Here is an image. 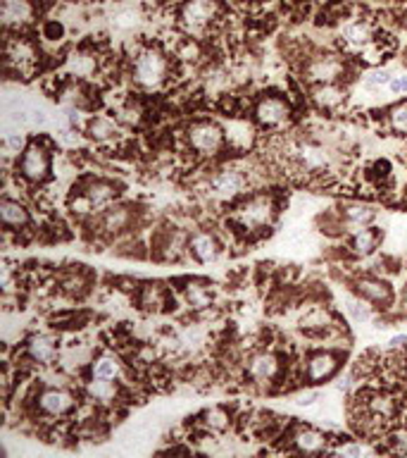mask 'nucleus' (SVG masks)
<instances>
[{"label": "nucleus", "mask_w": 407, "mask_h": 458, "mask_svg": "<svg viewBox=\"0 0 407 458\" xmlns=\"http://www.w3.org/2000/svg\"><path fill=\"white\" fill-rule=\"evenodd\" d=\"M343 72L341 60L334 55H326V57H317L315 62L310 65L308 75L312 82H319V84H334Z\"/></svg>", "instance_id": "obj_22"}, {"label": "nucleus", "mask_w": 407, "mask_h": 458, "mask_svg": "<svg viewBox=\"0 0 407 458\" xmlns=\"http://www.w3.org/2000/svg\"><path fill=\"white\" fill-rule=\"evenodd\" d=\"M374 210L369 205H348L343 210V227H348L350 231H357L362 227H369L374 220Z\"/></svg>", "instance_id": "obj_24"}, {"label": "nucleus", "mask_w": 407, "mask_h": 458, "mask_svg": "<svg viewBox=\"0 0 407 458\" xmlns=\"http://www.w3.org/2000/svg\"><path fill=\"white\" fill-rule=\"evenodd\" d=\"M24 354L29 356V361H34L36 365H52L57 361V339L52 334H31L26 339Z\"/></svg>", "instance_id": "obj_14"}, {"label": "nucleus", "mask_w": 407, "mask_h": 458, "mask_svg": "<svg viewBox=\"0 0 407 458\" xmlns=\"http://www.w3.org/2000/svg\"><path fill=\"white\" fill-rule=\"evenodd\" d=\"M31 12H34V10H31L29 0H5L3 3V19L8 26L29 22Z\"/></svg>", "instance_id": "obj_27"}, {"label": "nucleus", "mask_w": 407, "mask_h": 458, "mask_svg": "<svg viewBox=\"0 0 407 458\" xmlns=\"http://www.w3.org/2000/svg\"><path fill=\"white\" fill-rule=\"evenodd\" d=\"M315 399H317L315 392H312V394H303V397H298V401H295V403H298L300 408H303V406H312V403H315Z\"/></svg>", "instance_id": "obj_41"}, {"label": "nucleus", "mask_w": 407, "mask_h": 458, "mask_svg": "<svg viewBox=\"0 0 407 458\" xmlns=\"http://www.w3.org/2000/svg\"><path fill=\"white\" fill-rule=\"evenodd\" d=\"M50 151L46 149L43 144L39 141H31L26 144V149L19 153V160H17V172L24 182L29 184H43L46 179L50 177Z\"/></svg>", "instance_id": "obj_2"}, {"label": "nucleus", "mask_w": 407, "mask_h": 458, "mask_svg": "<svg viewBox=\"0 0 407 458\" xmlns=\"http://www.w3.org/2000/svg\"><path fill=\"white\" fill-rule=\"evenodd\" d=\"M338 370H341V354H336V351H315V354L308 356L303 365V380H308L310 384L329 382Z\"/></svg>", "instance_id": "obj_8"}, {"label": "nucleus", "mask_w": 407, "mask_h": 458, "mask_svg": "<svg viewBox=\"0 0 407 458\" xmlns=\"http://www.w3.org/2000/svg\"><path fill=\"white\" fill-rule=\"evenodd\" d=\"M379 231L377 229H372V227H362V229H357V231H353V241H350V249H353V254H357V256H372L374 251L379 249Z\"/></svg>", "instance_id": "obj_23"}, {"label": "nucleus", "mask_w": 407, "mask_h": 458, "mask_svg": "<svg viewBox=\"0 0 407 458\" xmlns=\"http://www.w3.org/2000/svg\"><path fill=\"white\" fill-rule=\"evenodd\" d=\"M212 15H215V5L210 3V0H188L181 10L183 24H186L191 31L203 29V26L212 19Z\"/></svg>", "instance_id": "obj_19"}, {"label": "nucleus", "mask_w": 407, "mask_h": 458, "mask_svg": "<svg viewBox=\"0 0 407 458\" xmlns=\"http://www.w3.org/2000/svg\"><path fill=\"white\" fill-rule=\"evenodd\" d=\"M131 220H134V213L129 205H110L100 215V231L108 236H117L131 227Z\"/></svg>", "instance_id": "obj_15"}, {"label": "nucleus", "mask_w": 407, "mask_h": 458, "mask_svg": "<svg viewBox=\"0 0 407 458\" xmlns=\"http://www.w3.org/2000/svg\"><path fill=\"white\" fill-rule=\"evenodd\" d=\"M312 101L324 110H334L346 101V91L338 88L336 84H319V86L312 91Z\"/></svg>", "instance_id": "obj_25"}, {"label": "nucleus", "mask_w": 407, "mask_h": 458, "mask_svg": "<svg viewBox=\"0 0 407 458\" xmlns=\"http://www.w3.org/2000/svg\"><path fill=\"white\" fill-rule=\"evenodd\" d=\"M169 303V289L162 282H146L139 289V305L148 313H162Z\"/></svg>", "instance_id": "obj_18"}, {"label": "nucleus", "mask_w": 407, "mask_h": 458, "mask_svg": "<svg viewBox=\"0 0 407 458\" xmlns=\"http://www.w3.org/2000/svg\"><path fill=\"white\" fill-rule=\"evenodd\" d=\"M86 392H88V397H91L93 401H100V403L115 401V397H117L115 382H103V380H91Z\"/></svg>", "instance_id": "obj_30"}, {"label": "nucleus", "mask_w": 407, "mask_h": 458, "mask_svg": "<svg viewBox=\"0 0 407 458\" xmlns=\"http://www.w3.org/2000/svg\"><path fill=\"white\" fill-rule=\"evenodd\" d=\"M246 184H248V179H246L243 172H239V170H219L208 179L205 191H208V196L212 198V201L231 203V201H236V198L241 196L243 189H246Z\"/></svg>", "instance_id": "obj_7"}, {"label": "nucleus", "mask_w": 407, "mask_h": 458, "mask_svg": "<svg viewBox=\"0 0 407 458\" xmlns=\"http://www.w3.org/2000/svg\"><path fill=\"white\" fill-rule=\"evenodd\" d=\"M60 287H62V292L72 294V296H79V294L86 292V280H83L81 275H77V272H70V275L62 280Z\"/></svg>", "instance_id": "obj_35"}, {"label": "nucleus", "mask_w": 407, "mask_h": 458, "mask_svg": "<svg viewBox=\"0 0 407 458\" xmlns=\"http://www.w3.org/2000/svg\"><path fill=\"white\" fill-rule=\"evenodd\" d=\"M331 454H338V456H350V458H362V456H369L374 454V449L369 444H364V441H346V444H338L334 449H329Z\"/></svg>", "instance_id": "obj_31"}, {"label": "nucleus", "mask_w": 407, "mask_h": 458, "mask_svg": "<svg viewBox=\"0 0 407 458\" xmlns=\"http://www.w3.org/2000/svg\"><path fill=\"white\" fill-rule=\"evenodd\" d=\"M117 198V187L112 182H105V179H93L86 187L81 189L77 198L72 201L74 213H98L100 208H110V203Z\"/></svg>", "instance_id": "obj_4"}, {"label": "nucleus", "mask_w": 407, "mask_h": 458, "mask_svg": "<svg viewBox=\"0 0 407 458\" xmlns=\"http://www.w3.org/2000/svg\"><path fill=\"white\" fill-rule=\"evenodd\" d=\"M246 370L252 382L269 384L277 380L279 372H281V361H279V356L272 354V351H257V354H252L248 358Z\"/></svg>", "instance_id": "obj_10"}, {"label": "nucleus", "mask_w": 407, "mask_h": 458, "mask_svg": "<svg viewBox=\"0 0 407 458\" xmlns=\"http://www.w3.org/2000/svg\"><path fill=\"white\" fill-rule=\"evenodd\" d=\"M3 292H5V296H8V294H12V292H14V282H12V265H10V263H5V265H3Z\"/></svg>", "instance_id": "obj_38"}, {"label": "nucleus", "mask_w": 407, "mask_h": 458, "mask_svg": "<svg viewBox=\"0 0 407 458\" xmlns=\"http://www.w3.org/2000/svg\"><path fill=\"white\" fill-rule=\"evenodd\" d=\"M346 310H348V315L355 320V323H367V320H372V308H369L367 301H364L362 296H359V298H348Z\"/></svg>", "instance_id": "obj_32"}, {"label": "nucleus", "mask_w": 407, "mask_h": 458, "mask_svg": "<svg viewBox=\"0 0 407 458\" xmlns=\"http://www.w3.org/2000/svg\"><path fill=\"white\" fill-rule=\"evenodd\" d=\"M79 406V397L65 387H46L36 397V408L46 418H67Z\"/></svg>", "instance_id": "obj_6"}, {"label": "nucleus", "mask_w": 407, "mask_h": 458, "mask_svg": "<svg viewBox=\"0 0 407 458\" xmlns=\"http://www.w3.org/2000/svg\"><path fill=\"white\" fill-rule=\"evenodd\" d=\"M5 149L14 151V153H22L26 149V146H24V136L19 134V131H8V134H5Z\"/></svg>", "instance_id": "obj_37"}, {"label": "nucleus", "mask_w": 407, "mask_h": 458, "mask_svg": "<svg viewBox=\"0 0 407 458\" xmlns=\"http://www.w3.org/2000/svg\"><path fill=\"white\" fill-rule=\"evenodd\" d=\"M388 93L393 96H407V75H390L388 79Z\"/></svg>", "instance_id": "obj_36"}, {"label": "nucleus", "mask_w": 407, "mask_h": 458, "mask_svg": "<svg viewBox=\"0 0 407 458\" xmlns=\"http://www.w3.org/2000/svg\"><path fill=\"white\" fill-rule=\"evenodd\" d=\"M115 26H121V29H129V26H136V15L134 12H121L115 19Z\"/></svg>", "instance_id": "obj_39"}, {"label": "nucleus", "mask_w": 407, "mask_h": 458, "mask_svg": "<svg viewBox=\"0 0 407 458\" xmlns=\"http://www.w3.org/2000/svg\"><path fill=\"white\" fill-rule=\"evenodd\" d=\"M121 372H124V365H121L119 356L110 354V351H103L91 361V380L117 382Z\"/></svg>", "instance_id": "obj_17"}, {"label": "nucleus", "mask_w": 407, "mask_h": 458, "mask_svg": "<svg viewBox=\"0 0 407 458\" xmlns=\"http://www.w3.org/2000/svg\"><path fill=\"white\" fill-rule=\"evenodd\" d=\"M186 251L193 256L195 263H203V265H210V263H217L221 256V244L219 239L212 234V231H193L186 241Z\"/></svg>", "instance_id": "obj_11"}, {"label": "nucleus", "mask_w": 407, "mask_h": 458, "mask_svg": "<svg viewBox=\"0 0 407 458\" xmlns=\"http://www.w3.org/2000/svg\"><path fill=\"white\" fill-rule=\"evenodd\" d=\"M186 141H188V146L198 153V155L215 158L217 153L226 146V131L221 129L217 122L200 120V122H193L191 127H188Z\"/></svg>", "instance_id": "obj_3"}, {"label": "nucleus", "mask_w": 407, "mask_h": 458, "mask_svg": "<svg viewBox=\"0 0 407 458\" xmlns=\"http://www.w3.org/2000/svg\"><path fill=\"white\" fill-rule=\"evenodd\" d=\"M0 220H3V225L8 229H22L31 222V215L24 203L5 196L3 201H0Z\"/></svg>", "instance_id": "obj_20"}, {"label": "nucleus", "mask_w": 407, "mask_h": 458, "mask_svg": "<svg viewBox=\"0 0 407 458\" xmlns=\"http://www.w3.org/2000/svg\"><path fill=\"white\" fill-rule=\"evenodd\" d=\"M295 155H298V160L303 162L305 170H321V167H326V162H329L326 151L317 144H300L298 151H295Z\"/></svg>", "instance_id": "obj_26"}, {"label": "nucleus", "mask_w": 407, "mask_h": 458, "mask_svg": "<svg viewBox=\"0 0 407 458\" xmlns=\"http://www.w3.org/2000/svg\"><path fill=\"white\" fill-rule=\"evenodd\" d=\"M341 39H343V44H348L350 48H364V46L372 41V34H369L367 24H348V26H343Z\"/></svg>", "instance_id": "obj_28"}, {"label": "nucleus", "mask_w": 407, "mask_h": 458, "mask_svg": "<svg viewBox=\"0 0 407 458\" xmlns=\"http://www.w3.org/2000/svg\"><path fill=\"white\" fill-rule=\"evenodd\" d=\"M88 136L96 141H112L117 136V124L110 117H93L88 122Z\"/></svg>", "instance_id": "obj_29"}, {"label": "nucleus", "mask_w": 407, "mask_h": 458, "mask_svg": "<svg viewBox=\"0 0 407 458\" xmlns=\"http://www.w3.org/2000/svg\"><path fill=\"white\" fill-rule=\"evenodd\" d=\"M290 444H293L295 454H321L329 451V439L321 430L312 428V425H298L290 435Z\"/></svg>", "instance_id": "obj_12"}, {"label": "nucleus", "mask_w": 407, "mask_h": 458, "mask_svg": "<svg viewBox=\"0 0 407 458\" xmlns=\"http://www.w3.org/2000/svg\"><path fill=\"white\" fill-rule=\"evenodd\" d=\"M231 420L234 418H231L229 408H224V406H210L198 415V425L205 432H212V435L226 432V430L231 428Z\"/></svg>", "instance_id": "obj_21"}, {"label": "nucleus", "mask_w": 407, "mask_h": 458, "mask_svg": "<svg viewBox=\"0 0 407 458\" xmlns=\"http://www.w3.org/2000/svg\"><path fill=\"white\" fill-rule=\"evenodd\" d=\"M167 79V60L155 50H143L134 62V82L146 91H155Z\"/></svg>", "instance_id": "obj_5"}, {"label": "nucleus", "mask_w": 407, "mask_h": 458, "mask_svg": "<svg viewBox=\"0 0 407 458\" xmlns=\"http://www.w3.org/2000/svg\"><path fill=\"white\" fill-rule=\"evenodd\" d=\"M65 34V29H62V24H57V22H48L46 24V39H60V36Z\"/></svg>", "instance_id": "obj_40"}, {"label": "nucleus", "mask_w": 407, "mask_h": 458, "mask_svg": "<svg viewBox=\"0 0 407 458\" xmlns=\"http://www.w3.org/2000/svg\"><path fill=\"white\" fill-rule=\"evenodd\" d=\"M255 122L264 129H284L290 122V105L284 98L267 96L255 105Z\"/></svg>", "instance_id": "obj_9"}, {"label": "nucleus", "mask_w": 407, "mask_h": 458, "mask_svg": "<svg viewBox=\"0 0 407 458\" xmlns=\"http://www.w3.org/2000/svg\"><path fill=\"white\" fill-rule=\"evenodd\" d=\"M274 220H277V201L272 193H252L234 210V222L248 234L272 227Z\"/></svg>", "instance_id": "obj_1"}, {"label": "nucleus", "mask_w": 407, "mask_h": 458, "mask_svg": "<svg viewBox=\"0 0 407 458\" xmlns=\"http://www.w3.org/2000/svg\"><path fill=\"white\" fill-rule=\"evenodd\" d=\"M355 292L359 296L364 298L367 303H374V305H386L393 303V289H390V284L386 280H379V277H357L355 280Z\"/></svg>", "instance_id": "obj_13"}, {"label": "nucleus", "mask_w": 407, "mask_h": 458, "mask_svg": "<svg viewBox=\"0 0 407 458\" xmlns=\"http://www.w3.org/2000/svg\"><path fill=\"white\" fill-rule=\"evenodd\" d=\"M388 79H390V72H386V70H372L367 77L362 79V86L367 88V91H379V88L388 86Z\"/></svg>", "instance_id": "obj_34"}, {"label": "nucleus", "mask_w": 407, "mask_h": 458, "mask_svg": "<svg viewBox=\"0 0 407 458\" xmlns=\"http://www.w3.org/2000/svg\"><path fill=\"white\" fill-rule=\"evenodd\" d=\"M388 122L398 134H407V101L398 103L395 108H390L388 113Z\"/></svg>", "instance_id": "obj_33"}, {"label": "nucleus", "mask_w": 407, "mask_h": 458, "mask_svg": "<svg viewBox=\"0 0 407 458\" xmlns=\"http://www.w3.org/2000/svg\"><path fill=\"white\" fill-rule=\"evenodd\" d=\"M181 296L188 308L198 310V313L212 308V287L205 280H186L181 289Z\"/></svg>", "instance_id": "obj_16"}]
</instances>
